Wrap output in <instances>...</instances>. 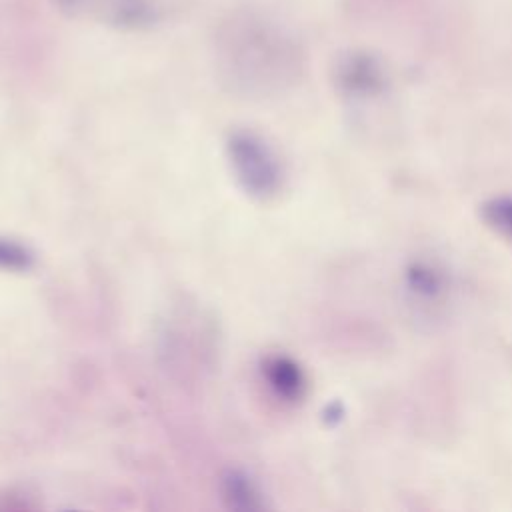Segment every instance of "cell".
Returning <instances> with one entry per match:
<instances>
[{
  "instance_id": "6da1fadb",
  "label": "cell",
  "mask_w": 512,
  "mask_h": 512,
  "mask_svg": "<svg viewBox=\"0 0 512 512\" xmlns=\"http://www.w3.org/2000/svg\"><path fill=\"white\" fill-rule=\"evenodd\" d=\"M218 68L234 92L268 96L296 80L300 52L282 30L248 16L226 26L218 42Z\"/></svg>"
},
{
  "instance_id": "52a82bcc",
  "label": "cell",
  "mask_w": 512,
  "mask_h": 512,
  "mask_svg": "<svg viewBox=\"0 0 512 512\" xmlns=\"http://www.w3.org/2000/svg\"><path fill=\"white\" fill-rule=\"evenodd\" d=\"M406 286L418 302H438L448 290V276L434 262L418 260L406 270Z\"/></svg>"
},
{
  "instance_id": "8992f818",
  "label": "cell",
  "mask_w": 512,
  "mask_h": 512,
  "mask_svg": "<svg viewBox=\"0 0 512 512\" xmlns=\"http://www.w3.org/2000/svg\"><path fill=\"white\" fill-rule=\"evenodd\" d=\"M220 492L228 508L238 512H254L264 508V494L250 474L228 470L220 480Z\"/></svg>"
},
{
  "instance_id": "5b68a950",
  "label": "cell",
  "mask_w": 512,
  "mask_h": 512,
  "mask_svg": "<svg viewBox=\"0 0 512 512\" xmlns=\"http://www.w3.org/2000/svg\"><path fill=\"white\" fill-rule=\"evenodd\" d=\"M176 6L178 0H104L102 14L112 24L140 28L164 20Z\"/></svg>"
},
{
  "instance_id": "ba28073f",
  "label": "cell",
  "mask_w": 512,
  "mask_h": 512,
  "mask_svg": "<svg viewBox=\"0 0 512 512\" xmlns=\"http://www.w3.org/2000/svg\"><path fill=\"white\" fill-rule=\"evenodd\" d=\"M36 252L18 238L0 236V270L12 274H26L36 268Z\"/></svg>"
},
{
  "instance_id": "7a4b0ae2",
  "label": "cell",
  "mask_w": 512,
  "mask_h": 512,
  "mask_svg": "<svg viewBox=\"0 0 512 512\" xmlns=\"http://www.w3.org/2000/svg\"><path fill=\"white\" fill-rule=\"evenodd\" d=\"M226 160L236 184L254 200H272L284 188L278 152L254 130L238 128L226 136Z\"/></svg>"
},
{
  "instance_id": "277c9868",
  "label": "cell",
  "mask_w": 512,
  "mask_h": 512,
  "mask_svg": "<svg viewBox=\"0 0 512 512\" xmlns=\"http://www.w3.org/2000/svg\"><path fill=\"white\" fill-rule=\"evenodd\" d=\"M260 374L266 388L286 404L300 402L308 392L304 368L286 354H268L260 362Z\"/></svg>"
},
{
  "instance_id": "9c48e42d",
  "label": "cell",
  "mask_w": 512,
  "mask_h": 512,
  "mask_svg": "<svg viewBox=\"0 0 512 512\" xmlns=\"http://www.w3.org/2000/svg\"><path fill=\"white\" fill-rule=\"evenodd\" d=\"M480 216L490 230L512 244V196L500 194L482 202Z\"/></svg>"
},
{
  "instance_id": "3957f363",
  "label": "cell",
  "mask_w": 512,
  "mask_h": 512,
  "mask_svg": "<svg viewBox=\"0 0 512 512\" xmlns=\"http://www.w3.org/2000/svg\"><path fill=\"white\" fill-rule=\"evenodd\" d=\"M336 84L348 98H374L386 88L384 64L368 52H350L336 64Z\"/></svg>"
}]
</instances>
